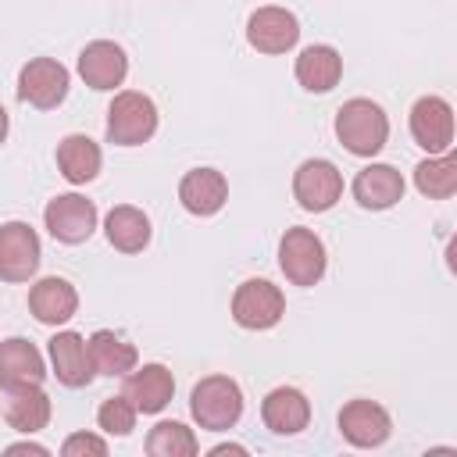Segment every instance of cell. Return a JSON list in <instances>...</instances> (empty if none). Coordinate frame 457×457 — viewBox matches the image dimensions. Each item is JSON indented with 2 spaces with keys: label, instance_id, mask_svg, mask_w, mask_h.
Instances as JSON below:
<instances>
[{
  "label": "cell",
  "instance_id": "obj_9",
  "mask_svg": "<svg viewBox=\"0 0 457 457\" xmlns=\"http://www.w3.org/2000/svg\"><path fill=\"white\" fill-rule=\"evenodd\" d=\"M293 196L303 211H328L343 196V175L332 161L311 157L293 171Z\"/></svg>",
  "mask_w": 457,
  "mask_h": 457
},
{
  "label": "cell",
  "instance_id": "obj_5",
  "mask_svg": "<svg viewBox=\"0 0 457 457\" xmlns=\"http://www.w3.org/2000/svg\"><path fill=\"white\" fill-rule=\"evenodd\" d=\"M282 314H286V296L268 278H246L232 296V318L250 332H264L278 325Z\"/></svg>",
  "mask_w": 457,
  "mask_h": 457
},
{
  "label": "cell",
  "instance_id": "obj_23",
  "mask_svg": "<svg viewBox=\"0 0 457 457\" xmlns=\"http://www.w3.org/2000/svg\"><path fill=\"white\" fill-rule=\"evenodd\" d=\"M86 343H89V361H93V371H96V375L125 378V375H129V371L139 364V353H136V346H132L125 336L111 332V328H100V332H93Z\"/></svg>",
  "mask_w": 457,
  "mask_h": 457
},
{
  "label": "cell",
  "instance_id": "obj_31",
  "mask_svg": "<svg viewBox=\"0 0 457 457\" xmlns=\"http://www.w3.org/2000/svg\"><path fill=\"white\" fill-rule=\"evenodd\" d=\"M221 453H246V446H236V443H221L211 450V457H221Z\"/></svg>",
  "mask_w": 457,
  "mask_h": 457
},
{
  "label": "cell",
  "instance_id": "obj_1",
  "mask_svg": "<svg viewBox=\"0 0 457 457\" xmlns=\"http://www.w3.org/2000/svg\"><path fill=\"white\" fill-rule=\"evenodd\" d=\"M336 136L350 154L375 157L389 139V118L375 100L353 96L336 111Z\"/></svg>",
  "mask_w": 457,
  "mask_h": 457
},
{
  "label": "cell",
  "instance_id": "obj_17",
  "mask_svg": "<svg viewBox=\"0 0 457 457\" xmlns=\"http://www.w3.org/2000/svg\"><path fill=\"white\" fill-rule=\"evenodd\" d=\"M179 200H182V207H186L189 214L211 218V214H218V211L225 207V200H228V182H225V175H221L218 168H193V171H186L182 182H179Z\"/></svg>",
  "mask_w": 457,
  "mask_h": 457
},
{
  "label": "cell",
  "instance_id": "obj_12",
  "mask_svg": "<svg viewBox=\"0 0 457 457\" xmlns=\"http://www.w3.org/2000/svg\"><path fill=\"white\" fill-rule=\"evenodd\" d=\"M79 75L89 89H114L129 75V57L111 39H93L79 54Z\"/></svg>",
  "mask_w": 457,
  "mask_h": 457
},
{
  "label": "cell",
  "instance_id": "obj_3",
  "mask_svg": "<svg viewBox=\"0 0 457 457\" xmlns=\"http://www.w3.org/2000/svg\"><path fill=\"white\" fill-rule=\"evenodd\" d=\"M157 132V107L146 93L125 89L107 107V139L118 146H139Z\"/></svg>",
  "mask_w": 457,
  "mask_h": 457
},
{
  "label": "cell",
  "instance_id": "obj_30",
  "mask_svg": "<svg viewBox=\"0 0 457 457\" xmlns=\"http://www.w3.org/2000/svg\"><path fill=\"white\" fill-rule=\"evenodd\" d=\"M7 453H36V457H46L50 450H46V446H39V443H11V446H7Z\"/></svg>",
  "mask_w": 457,
  "mask_h": 457
},
{
  "label": "cell",
  "instance_id": "obj_29",
  "mask_svg": "<svg viewBox=\"0 0 457 457\" xmlns=\"http://www.w3.org/2000/svg\"><path fill=\"white\" fill-rule=\"evenodd\" d=\"M61 453H64V457H86V453L104 457V453H107V443H104L100 436H93V432H75V436L64 439Z\"/></svg>",
  "mask_w": 457,
  "mask_h": 457
},
{
  "label": "cell",
  "instance_id": "obj_24",
  "mask_svg": "<svg viewBox=\"0 0 457 457\" xmlns=\"http://www.w3.org/2000/svg\"><path fill=\"white\" fill-rule=\"evenodd\" d=\"M100 164H104V154H100V146H96L89 136L71 132V136H64V139L57 143V168H61V175H64L71 186L93 182L96 171H100Z\"/></svg>",
  "mask_w": 457,
  "mask_h": 457
},
{
  "label": "cell",
  "instance_id": "obj_18",
  "mask_svg": "<svg viewBox=\"0 0 457 457\" xmlns=\"http://www.w3.org/2000/svg\"><path fill=\"white\" fill-rule=\"evenodd\" d=\"M46 378V364H43V353L21 339V336H11L0 343V386L4 389H21V386H43Z\"/></svg>",
  "mask_w": 457,
  "mask_h": 457
},
{
  "label": "cell",
  "instance_id": "obj_13",
  "mask_svg": "<svg viewBox=\"0 0 457 457\" xmlns=\"http://www.w3.org/2000/svg\"><path fill=\"white\" fill-rule=\"evenodd\" d=\"M121 396H129V403L139 414H161L175 396V378L164 364H143L125 375Z\"/></svg>",
  "mask_w": 457,
  "mask_h": 457
},
{
  "label": "cell",
  "instance_id": "obj_28",
  "mask_svg": "<svg viewBox=\"0 0 457 457\" xmlns=\"http://www.w3.org/2000/svg\"><path fill=\"white\" fill-rule=\"evenodd\" d=\"M136 407L129 403V396H107L96 411V425L107 432V436H129L136 428Z\"/></svg>",
  "mask_w": 457,
  "mask_h": 457
},
{
  "label": "cell",
  "instance_id": "obj_11",
  "mask_svg": "<svg viewBox=\"0 0 457 457\" xmlns=\"http://www.w3.org/2000/svg\"><path fill=\"white\" fill-rule=\"evenodd\" d=\"M246 39L261 54H286L300 39V21L286 7H257L246 21Z\"/></svg>",
  "mask_w": 457,
  "mask_h": 457
},
{
  "label": "cell",
  "instance_id": "obj_19",
  "mask_svg": "<svg viewBox=\"0 0 457 457\" xmlns=\"http://www.w3.org/2000/svg\"><path fill=\"white\" fill-rule=\"evenodd\" d=\"M29 311L36 314V321L43 325H64L68 318H75L79 311V293L68 278L61 275H46L29 289Z\"/></svg>",
  "mask_w": 457,
  "mask_h": 457
},
{
  "label": "cell",
  "instance_id": "obj_15",
  "mask_svg": "<svg viewBox=\"0 0 457 457\" xmlns=\"http://www.w3.org/2000/svg\"><path fill=\"white\" fill-rule=\"evenodd\" d=\"M46 350H50V364H54V375H57L61 386L82 389V386L93 382L96 371H93V361H89V343L79 332H71V328L57 332Z\"/></svg>",
  "mask_w": 457,
  "mask_h": 457
},
{
  "label": "cell",
  "instance_id": "obj_7",
  "mask_svg": "<svg viewBox=\"0 0 457 457\" xmlns=\"http://www.w3.org/2000/svg\"><path fill=\"white\" fill-rule=\"evenodd\" d=\"M43 221L50 228V236L57 243H68V246H79L93 236L96 228V204L79 196V193H61L46 204L43 211Z\"/></svg>",
  "mask_w": 457,
  "mask_h": 457
},
{
  "label": "cell",
  "instance_id": "obj_20",
  "mask_svg": "<svg viewBox=\"0 0 457 457\" xmlns=\"http://www.w3.org/2000/svg\"><path fill=\"white\" fill-rule=\"evenodd\" d=\"M353 200L368 211H386L403 200V175L393 164H368L353 179Z\"/></svg>",
  "mask_w": 457,
  "mask_h": 457
},
{
  "label": "cell",
  "instance_id": "obj_21",
  "mask_svg": "<svg viewBox=\"0 0 457 457\" xmlns=\"http://www.w3.org/2000/svg\"><path fill=\"white\" fill-rule=\"evenodd\" d=\"M343 75V57L336 46L328 43H314V46H303L300 57H296V82L307 89V93H328Z\"/></svg>",
  "mask_w": 457,
  "mask_h": 457
},
{
  "label": "cell",
  "instance_id": "obj_32",
  "mask_svg": "<svg viewBox=\"0 0 457 457\" xmlns=\"http://www.w3.org/2000/svg\"><path fill=\"white\" fill-rule=\"evenodd\" d=\"M7 125H11V121H7V111H4V104H0V143L7 139Z\"/></svg>",
  "mask_w": 457,
  "mask_h": 457
},
{
  "label": "cell",
  "instance_id": "obj_25",
  "mask_svg": "<svg viewBox=\"0 0 457 457\" xmlns=\"http://www.w3.org/2000/svg\"><path fill=\"white\" fill-rule=\"evenodd\" d=\"M104 232H107V243H111L114 250H121V253H139V250H146V243H150V218H146L139 207H132V204H118V207L107 211Z\"/></svg>",
  "mask_w": 457,
  "mask_h": 457
},
{
  "label": "cell",
  "instance_id": "obj_2",
  "mask_svg": "<svg viewBox=\"0 0 457 457\" xmlns=\"http://www.w3.org/2000/svg\"><path fill=\"white\" fill-rule=\"evenodd\" d=\"M189 411L200 428L225 432L243 418V389L228 375H207L189 393Z\"/></svg>",
  "mask_w": 457,
  "mask_h": 457
},
{
  "label": "cell",
  "instance_id": "obj_8",
  "mask_svg": "<svg viewBox=\"0 0 457 457\" xmlns=\"http://www.w3.org/2000/svg\"><path fill=\"white\" fill-rule=\"evenodd\" d=\"M39 236L25 221L0 225V278L4 282H29L39 268Z\"/></svg>",
  "mask_w": 457,
  "mask_h": 457
},
{
  "label": "cell",
  "instance_id": "obj_10",
  "mask_svg": "<svg viewBox=\"0 0 457 457\" xmlns=\"http://www.w3.org/2000/svg\"><path fill=\"white\" fill-rule=\"evenodd\" d=\"M411 136L428 154H446L453 146V107L443 96H421L411 107Z\"/></svg>",
  "mask_w": 457,
  "mask_h": 457
},
{
  "label": "cell",
  "instance_id": "obj_27",
  "mask_svg": "<svg viewBox=\"0 0 457 457\" xmlns=\"http://www.w3.org/2000/svg\"><path fill=\"white\" fill-rule=\"evenodd\" d=\"M200 450L193 428H186L182 421H157L146 436V453L150 457H193Z\"/></svg>",
  "mask_w": 457,
  "mask_h": 457
},
{
  "label": "cell",
  "instance_id": "obj_6",
  "mask_svg": "<svg viewBox=\"0 0 457 457\" xmlns=\"http://www.w3.org/2000/svg\"><path fill=\"white\" fill-rule=\"evenodd\" d=\"M68 86H71V75L61 61L54 57H32L21 71H18V96L39 111H50L57 107L64 96H68Z\"/></svg>",
  "mask_w": 457,
  "mask_h": 457
},
{
  "label": "cell",
  "instance_id": "obj_16",
  "mask_svg": "<svg viewBox=\"0 0 457 457\" xmlns=\"http://www.w3.org/2000/svg\"><path fill=\"white\" fill-rule=\"evenodd\" d=\"M261 421L275 436H296L311 421V400L296 386H275L261 403Z\"/></svg>",
  "mask_w": 457,
  "mask_h": 457
},
{
  "label": "cell",
  "instance_id": "obj_26",
  "mask_svg": "<svg viewBox=\"0 0 457 457\" xmlns=\"http://www.w3.org/2000/svg\"><path fill=\"white\" fill-rule=\"evenodd\" d=\"M414 186L421 196H432V200H446L457 193V157L446 150V154H428L418 168H414Z\"/></svg>",
  "mask_w": 457,
  "mask_h": 457
},
{
  "label": "cell",
  "instance_id": "obj_22",
  "mask_svg": "<svg viewBox=\"0 0 457 457\" xmlns=\"http://www.w3.org/2000/svg\"><path fill=\"white\" fill-rule=\"evenodd\" d=\"M4 421L14 432H39L50 425V396L39 386H21V389H7L4 396Z\"/></svg>",
  "mask_w": 457,
  "mask_h": 457
},
{
  "label": "cell",
  "instance_id": "obj_14",
  "mask_svg": "<svg viewBox=\"0 0 457 457\" xmlns=\"http://www.w3.org/2000/svg\"><path fill=\"white\" fill-rule=\"evenodd\" d=\"M339 432L346 443L368 450V446H382L393 432V421L386 414V407H378L375 400H350L339 411Z\"/></svg>",
  "mask_w": 457,
  "mask_h": 457
},
{
  "label": "cell",
  "instance_id": "obj_4",
  "mask_svg": "<svg viewBox=\"0 0 457 457\" xmlns=\"http://www.w3.org/2000/svg\"><path fill=\"white\" fill-rule=\"evenodd\" d=\"M325 264H328L325 243L311 228H303V225L286 228V236L278 243V268L293 286H318L325 275Z\"/></svg>",
  "mask_w": 457,
  "mask_h": 457
}]
</instances>
